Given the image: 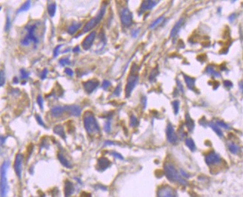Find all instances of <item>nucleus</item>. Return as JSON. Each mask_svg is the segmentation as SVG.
<instances>
[{"label":"nucleus","instance_id":"nucleus-1","mask_svg":"<svg viewBox=\"0 0 243 197\" xmlns=\"http://www.w3.org/2000/svg\"><path fill=\"white\" fill-rule=\"evenodd\" d=\"M164 172L165 177L171 182H178L183 185H186L188 184L187 180L180 175V173L178 172L173 164L166 162L164 165Z\"/></svg>","mask_w":243,"mask_h":197},{"label":"nucleus","instance_id":"nucleus-2","mask_svg":"<svg viewBox=\"0 0 243 197\" xmlns=\"http://www.w3.org/2000/svg\"><path fill=\"white\" fill-rule=\"evenodd\" d=\"M37 23L28 24L25 27V30L27 31V33L24 37L21 39V45L23 46H29L30 44L33 42L34 45V47L37 46V45L39 43V37L37 35Z\"/></svg>","mask_w":243,"mask_h":197},{"label":"nucleus","instance_id":"nucleus-3","mask_svg":"<svg viewBox=\"0 0 243 197\" xmlns=\"http://www.w3.org/2000/svg\"><path fill=\"white\" fill-rule=\"evenodd\" d=\"M84 127L86 132L89 135H93L94 134L99 132V124H98L97 119H96L94 115L91 112H86L85 113L83 117Z\"/></svg>","mask_w":243,"mask_h":197},{"label":"nucleus","instance_id":"nucleus-4","mask_svg":"<svg viewBox=\"0 0 243 197\" xmlns=\"http://www.w3.org/2000/svg\"><path fill=\"white\" fill-rule=\"evenodd\" d=\"M10 162L8 160L5 161L1 166V185H0V195L1 197H7V192H8V184L7 179V173L8 170Z\"/></svg>","mask_w":243,"mask_h":197},{"label":"nucleus","instance_id":"nucleus-5","mask_svg":"<svg viewBox=\"0 0 243 197\" xmlns=\"http://www.w3.org/2000/svg\"><path fill=\"white\" fill-rule=\"evenodd\" d=\"M105 12H106V5H102L101 8L99 9V12L97 14V16L93 18H92L89 22H88L87 23L85 24V27L83 28V33H87V32H89L91 31L93 28H94L97 25L99 22H101V20H102L103 17L105 16Z\"/></svg>","mask_w":243,"mask_h":197},{"label":"nucleus","instance_id":"nucleus-6","mask_svg":"<svg viewBox=\"0 0 243 197\" xmlns=\"http://www.w3.org/2000/svg\"><path fill=\"white\" fill-rule=\"evenodd\" d=\"M136 73L137 72L131 71V74L128 77L127 84L125 86V96L127 98L131 96V93L139 82V75Z\"/></svg>","mask_w":243,"mask_h":197},{"label":"nucleus","instance_id":"nucleus-7","mask_svg":"<svg viewBox=\"0 0 243 197\" xmlns=\"http://www.w3.org/2000/svg\"><path fill=\"white\" fill-rule=\"evenodd\" d=\"M120 20L122 25L125 27H131L133 24V14L128 7H125L120 12Z\"/></svg>","mask_w":243,"mask_h":197},{"label":"nucleus","instance_id":"nucleus-8","mask_svg":"<svg viewBox=\"0 0 243 197\" xmlns=\"http://www.w3.org/2000/svg\"><path fill=\"white\" fill-rule=\"evenodd\" d=\"M24 156L22 153H17L14 160V170L19 179H22V164H23Z\"/></svg>","mask_w":243,"mask_h":197},{"label":"nucleus","instance_id":"nucleus-9","mask_svg":"<svg viewBox=\"0 0 243 197\" xmlns=\"http://www.w3.org/2000/svg\"><path fill=\"white\" fill-rule=\"evenodd\" d=\"M157 197H178L171 187L164 185L160 187L157 192Z\"/></svg>","mask_w":243,"mask_h":197},{"label":"nucleus","instance_id":"nucleus-10","mask_svg":"<svg viewBox=\"0 0 243 197\" xmlns=\"http://www.w3.org/2000/svg\"><path fill=\"white\" fill-rule=\"evenodd\" d=\"M99 85V82L97 79H92L86 81V82H82V85H83L85 90L86 93L89 94H92L98 88Z\"/></svg>","mask_w":243,"mask_h":197},{"label":"nucleus","instance_id":"nucleus-11","mask_svg":"<svg viewBox=\"0 0 243 197\" xmlns=\"http://www.w3.org/2000/svg\"><path fill=\"white\" fill-rule=\"evenodd\" d=\"M166 136L167 141L172 145H176L178 142V137H177L176 132H175L174 128L170 123L167 125Z\"/></svg>","mask_w":243,"mask_h":197},{"label":"nucleus","instance_id":"nucleus-12","mask_svg":"<svg viewBox=\"0 0 243 197\" xmlns=\"http://www.w3.org/2000/svg\"><path fill=\"white\" fill-rule=\"evenodd\" d=\"M221 157L219 155L214 151H211L205 156V162L208 165H214V164H219L221 162Z\"/></svg>","mask_w":243,"mask_h":197},{"label":"nucleus","instance_id":"nucleus-13","mask_svg":"<svg viewBox=\"0 0 243 197\" xmlns=\"http://www.w3.org/2000/svg\"><path fill=\"white\" fill-rule=\"evenodd\" d=\"M96 36H97L96 32L92 31L88 34L87 37L85 38V39L82 42V47L85 50H88L90 49L91 46L93 45L94 40H95L96 39Z\"/></svg>","mask_w":243,"mask_h":197},{"label":"nucleus","instance_id":"nucleus-14","mask_svg":"<svg viewBox=\"0 0 243 197\" xmlns=\"http://www.w3.org/2000/svg\"><path fill=\"white\" fill-rule=\"evenodd\" d=\"M159 2V1H143L139 11V14H142V13L145 12L147 11L151 10Z\"/></svg>","mask_w":243,"mask_h":197},{"label":"nucleus","instance_id":"nucleus-15","mask_svg":"<svg viewBox=\"0 0 243 197\" xmlns=\"http://www.w3.org/2000/svg\"><path fill=\"white\" fill-rule=\"evenodd\" d=\"M111 166V162L106 157H100L97 161V168L99 171H103Z\"/></svg>","mask_w":243,"mask_h":197},{"label":"nucleus","instance_id":"nucleus-16","mask_svg":"<svg viewBox=\"0 0 243 197\" xmlns=\"http://www.w3.org/2000/svg\"><path fill=\"white\" fill-rule=\"evenodd\" d=\"M65 111L68 112L71 116H80L82 113V109L79 105H66L65 106Z\"/></svg>","mask_w":243,"mask_h":197},{"label":"nucleus","instance_id":"nucleus-17","mask_svg":"<svg viewBox=\"0 0 243 197\" xmlns=\"http://www.w3.org/2000/svg\"><path fill=\"white\" fill-rule=\"evenodd\" d=\"M64 192H65V197H70L74 192V185L73 184L68 180H67L65 183L64 187Z\"/></svg>","mask_w":243,"mask_h":197},{"label":"nucleus","instance_id":"nucleus-18","mask_svg":"<svg viewBox=\"0 0 243 197\" xmlns=\"http://www.w3.org/2000/svg\"><path fill=\"white\" fill-rule=\"evenodd\" d=\"M65 111V106L63 107V106H59V105H56L53 107L51 110H50V113L54 117H59L60 116L63 115V113Z\"/></svg>","mask_w":243,"mask_h":197},{"label":"nucleus","instance_id":"nucleus-19","mask_svg":"<svg viewBox=\"0 0 243 197\" xmlns=\"http://www.w3.org/2000/svg\"><path fill=\"white\" fill-rule=\"evenodd\" d=\"M82 22H74V23L70 25L68 28H67V32L70 35H73L76 33L77 31H79V29L82 27Z\"/></svg>","mask_w":243,"mask_h":197},{"label":"nucleus","instance_id":"nucleus-20","mask_svg":"<svg viewBox=\"0 0 243 197\" xmlns=\"http://www.w3.org/2000/svg\"><path fill=\"white\" fill-rule=\"evenodd\" d=\"M183 22H184V20L182 18V19H180V20H179L176 24H175V25L174 26V28H172V30H171V38L174 37L175 36H176V34L179 33V31H180V28H181V27H182Z\"/></svg>","mask_w":243,"mask_h":197},{"label":"nucleus","instance_id":"nucleus-21","mask_svg":"<svg viewBox=\"0 0 243 197\" xmlns=\"http://www.w3.org/2000/svg\"><path fill=\"white\" fill-rule=\"evenodd\" d=\"M57 157H58V160H59V161L60 162V163L63 164L64 167H65V168H72V165H71V162L67 160L66 157L64 156L63 153H58Z\"/></svg>","mask_w":243,"mask_h":197},{"label":"nucleus","instance_id":"nucleus-22","mask_svg":"<svg viewBox=\"0 0 243 197\" xmlns=\"http://www.w3.org/2000/svg\"><path fill=\"white\" fill-rule=\"evenodd\" d=\"M53 130H54V134H56V135L59 136L60 137H62L63 139H65V138H66V135H65V129H64L63 125H56L55 127H54Z\"/></svg>","mask_w":243,"mask_h":197},{"label":"nucleus","instance_id":"nucleus-23","mask_svg":"<svg viewBox=\"0 0 243 197\" xmlns=\"http://www.w3.org/2000/svg\"><path fill=\"white\" fill-rule=\"evenodd\" d=\"M184 79L188 88L190 90H193L195 88L196 79L194 78H191V77H188L187 75H184Z\"/></svg>","mask_w":243,"mask_h":197},{"label":"nucleus","instance_id":"nucleus-24","mask_svg":"<svg viewBox=\"0 0 243 197\" xmlns=\"http://www.w3.org/2000/svg\"><path fill=\"white\" fill-rule=\"evenodd\" d=\"M185 125L190 132L193 131V128H194V122L188 113L185 115Z\"/></svg>","mask_w":243,"mask_h":197},{"label":"nucleus","instance_id":"nucleus-25","mask_svg":"<svg viewBox=\"0 0 243 197\" xmlns=\"http://www.w3.org/2000/svg\"><path fill=\"white\" fill-rule=\"evenodd\" d=\"M228 147L230 152L233 154H238L240 151V146L234 142H229L228 144Z\"/></svg>","mask_w":243,"mask_h":197},{"label":"nucleus","instance_id":"nucleus-26","mask_svg":"<svg viewBox=\"0 0 243 197\" xmlns=\"http://www.w3.org/2000/svg\"><path fill=\"white\" fill-rule=\"evenodd\" d=\"M208 126L210 127V128H211L213 130H214V131L219 136V137H221V138L223 137V133H222L221 129L219 128V127L218 126L215 122H209Z\"/></svg>","mask_w":243,"mask_h":197},{"label":"nucleus","instance_id":"nucleus-27","mask_svg":"<svg viewBox=\"0 0 243 197\" xmlns=\"http://www.w3.org/2000/svg\"><path fill=\"white\" fill-rule=\"evenodd\" d=\"M47 10H48V15L50 17H54L55 16L56 11V4L55 2H51L50 4H48V7H47Z\"/></svg>","mask_w":243,"mask_h":197},{"label":"nucleus","instance_id":"nucleus-28","mask_svg":"<svg viewBox=\"0 0 243 197\" xmlns=\"http://www.w3.org/2000/svg\"><path fill=\"white\" fill-rule=\"evenodd\" d=\"M206 73H208L209 75L213 76V77H221V75H220V73H219V72L215 71V69H214V68L210 65H208V67L206 68Z\"/></svg>","mask_w":243,"mask_h":197},{"label":"nucleus","instance_id":"nucleus-29","mask_svg":"<svg viewBox=\"0 0 243 197\" xmlns=\"http://www.w3.org/2000/svg\"><path fill=\"white\" fill-rule=\"evenodd\" d=\"M31 1H26L25 2H24L23 5L19 8V10H17V11H16V14H20V13L24 12V11H27L29 10L30 7H31Z\"/></svg>","mask_w":243,"mask_h":197},{"label":"nucleus","instance_id":"nucleus-30","mask_svg":"<svg viewBox=\"0 0 243 197\" xmlns=\"http://www.w3.org/2000/svg\"><path fill=\"white\" fill-rule=\"evenodd\" d=\"M185 145L191 151H194L196 150V145L193 140L191 138H186Z\"/></svg>","mask_w":243,"mask_h":197},{"label":"nucleus","instance_id":"nucleus-31","mask_svg":"<svg viewBox=\"0 0 243 197\" xmlns=\"http://www.w3.org/2000/svg\"><path fill=\"white\" fill-rule=\"evenodd\" d=\"M164 19H165V16H159V18L156 19V20H154V22L150 24V26H149L150 29H154V28L157 27V26L159 25V24L164 20Z\"/></svg>","mask_w":243,"mask_h":197},{"label":"nucleus","instance_id":"nucleus-32","mask_svg":"<svg viewBox=\"0 0 243 197\" xmlns=\"http://www.w3.org/2000/svg\"><path fill=\"white\" fill-rule=\"evenodd\" d=\"M159 74V71H158V68H155L152 70L150 72L149 76V81L150 82H154L155 80L156 77H157V75Z\"/></svg>","mask_w":243,"mask_h":197},{"label":"nucleus","instance_id":"nucleus-33","mask_svg":"<svg viewBox=\"0 0 243 197\" xmlns=\"http://www.w3.org/2000/svg\"><path fill=\"white\" fill-rule=\"evenodd\" d=\"M139 125V120L137 117L135 116L134 115H132L131 116V119H130V126L133 127V128H135Z\"/></svg>","mask_w":243,"mask_h":197},{"label":"nucleus","instance_id":"nucleus-34","mask_svg":"<svg viewBox=\"0 0 243 197\" xmlns=\"http://www.w3.org/2000/svg\"><path fill=\"white\" fill-rule=\"evenodd\" d=\"M59 63L61 66L65 67V66H66V65H71V61H70L68 57H63V58L60 59L59 61Z\"/></svg>","mask_w":243,"mask_h":197},{"label":"nucleus","instance_id":"nucleus-35","mask_svg":"<svg viewBox=\"0 0 243 197\" xmlns=\"http://www.w3.org/2000/svg\"><path fill=\"white\" fill-rule=\"evenodd\" d=\"M30 76V73L26 71L25 69L24 68H22L20 69V77H21V79H23V80H26Z\"/></svg>","mask_w":243,"mask_h":197},{"label":"nucleus","instance_id":"nucleus-36","mask_svg":"<svg viewBox=\"0 0 243 197\" xmlns=\"http://www.w3.org/2000/svg\"><path fill=\"white\" fill-rule=\"evenodd\" d=\"M172 105L173 107H174V111L175 113V114H177L179 113V111H180V102L178 100H175L172 102Z\"/></svg>","mask_w":243,"mask_h":197},{"label":"nucleus","instance_id":"nucleus-37","mask_svg":"<svg viewBox=\"0 0 243 197\" xmlns=\"http://www.w3.org/2000/svg\"><path fill=\"white\" fill-rule=\"evenodd\" d=\"M104 130L106 133H110L111 130V119H108L105 123Z\"/></svg>","mask_w":243,"mask_h":197},{"label":"nucleus","instance_id":"nucleus-38","mask_svg":"<svg viewBox=\"0 0 243 197\" xmlns=\"http://www.w3.org/2000/svg\"><path fill=\"white\" fill-rule=\"evenodd\" d=\"M215 123H216V124L217 125L219 126V127H221V128H225V129H227V130L231 129V128H230V126L226 124V123H225V122H224L223 121L217 120Z\"/></svg>","mask_w":243,"mask_h":197},{"label":"nucleus","instance_id":"nucleus-39","mask_svg":"<svg viewBox=\"0 0 243 197\" xmlns=\"http://www.w3.org/2000/svg\"><path fill=\"white\" fill-rule=\"evenodd\" d=\"M35 118H36V120H37V123H38L39 125H41V126H42V127H44V128H45V124L44 121L42 120V118L40 116H39V114H37V113H36V114H35Z\"/></svg>","mask_w":243,"mask_h":197},{"label":"nucleus","instance_id":"nucleus-40","mask_svg":"<svg viewBox=\"0 0 243 197\" xmlns=\"http://www.w3.org/2000/svg\"><path fill=\"white\" fill-rule=\"evenodd\" d=\"M63 45H59L56 47L54 49V52H53V54H54V58H56L58 56V55L59 54V51L60 49H61L62 47H63Z\"/></svg>","mask_w":243,"mask_h":197},{"label":"nucleus","instance_id":"nucleus-41","mask_svg":"<svg viewBox=\"0 0 243 197\" xmlns=\"http://www.w3.org/2000/svg\"><path fill=\"white\" fill-rule=\"evenodd\" d=\"M5 83V76L4 71L2 70L1 72H0V86L3 87Z\"/></svg>","mask_w":243,"mask_h":197},{"label":"nucleus","instance_id":"nucleus-42","mask_svg":"<svg viewBox=\"0 0 243 197\" xmlns=\"http://www.w3.org/2000/svg\"><path fill=\"white\" fill-rule=\"evenodd\" d=\"M11 26V21L10 16H7L6 18V23H5V31H8L10 30Z\"/></svg>","mask_w":243,"mask_h":197},{"label":"nucleus","instance_id":"nucleus-43","mask_svg":"<svg viewBox=\"0 0 243 197\" xmlns=\"http://www.w3.org/2000/svg\"><path fill=\"white\" fill-rule=\"evenodd\" d=\"M111 83L110 81L104 80L102 82V88L104 89V90H108V89L111 87Z\"/></svg>","mask_w":243,"mask_h":197},{"label":"nucleus","instance_id":"nucleus-44","mask_svg":"<svg viewBox=\"0 0 243 197\" xmlns=\"http://www.w3.org/2000/svg\"><path fill=\"white\" fill-rule=\"evenodd\" d=\"M37 104H38L40 109L43 111V107H44V105H43V98L42 97V96L39 95L37 96Z\"/></svg>","mask_w":243,"mask_h":197},{"label":"nucleus","instance_id":"nucleus-45","mask_svg":"<svg viewBox=\"0 0 243 197\" xmlns=\"http://www.w3.org/2000/svg\"><path fill=\"white\" fill-rule=\"evenodd\" d=\"M121 87H122L121 84H119L116 87V88H115L114 92V96H119L120 95V94H121Z\"/></svg>","mask_w":243,"mask_h":197},{"label":"nucleus","instance_id":"nucleus-46","mask_svg":"<svg viewBox=\"0 0 243 197\" xmlns=\"http://www.w3.org/2000/svg\"><path fill=\"white\" fill-rule=\"evenodd\" d=\"M111 154L112 155V156H114V157H116V158L119 159V160H124L123 156H122V155L120 154V153H119L117 152H115V151H113V152L111 153Z\"/></svg>","mask_w":243,"mask_h":197},{"label":"nucleus","instance_id":"nucleus-47","mask_svg":"<svg viewBox=\"0 0 243 197\" xmlns=\"http://www.w3.org/2000/svg\"><path fill=\"white\" fill-rule=\"evenodd\" d=\"M48 69H47V68H45V69L42 71V73H41V77H40L41 79H42V80H44V79H46L47 75H48Z\"/></svg>","mask_w":243,"mask_h":197},{"label":"nucleus","instance_id":"nucleus-48","mask_svg":"<svg viewBox=\"0 0 243 197\" xmlns=\"http://www.w3.org/2000/svg\"><path fill=\"white\" fill-rule=\"evenodd\" d=\"M65 73H66L67 76H69V77H73V74H74V73H73V71L71 69V68H65Z\"/></svg>","mask_w":243,"mask_h":197},{"label":"nucleus","instance_id":"nucleus-49","mask_svg":"<svg viewBox=\"0 0 243 197\" xmlns=\"http://www.w3.org/2000/svg\"><path fill=\"white\" fill-rule=\"evenodd\" d=\"M139 31H140V29H139V28L133 30L132 32H131V35H132V37H134V38L137 37V36H138V34L139 33Z\"/></svg>","mask_w":243,"mask_h":197},{"label":"nucleus","instance_id":"nucleus-50","mask_svg":"<svg viewBox=\"0 0 243 197\" xmlns=\"http://www.w3.org/2000/svg\"><path fill=\"white\" fill-rule=\"evenodd\" d=\"M180 175L182 176V177L186 178V179H187V178H189V177H190V175H189V174L186 173L185 171H184V170H182V169H181V170H180Z\"/></svg>","mask_w":243,"mask_h":197},{"label":"nucleus","instance_id":"nucleus-51","mask_svg":"<svg viewBox=\"0 0 243 197\" xmlns=\"http://www.w3.org/2000/svg\"><path fill=\"white\" fill-rule=\"evenodd\" d=\"M224 85H225V86L227 87V88H231V87L233 86V83L229 80L224 81Z\"/></svg>","mask_w":243,"mask_h":197},{"label":"nucleus","instance_id":"nucleus-52","mask_svg":"<svg viewBox=\"0 0 243 197\" xmlns=\"http://www.w3.org/2000/svg\"><path fill=\"white\" fill-rule=\"evenodd\" d=\"M177 85H178V88L179 90H180L182 93H184V88H183V86H182V84H181L180 82H179L178 80H177Z\"/></svg>","mask_w":243,"mask_h":197},{"label":"nucleus","instance_id":"nucleus-53","mask_svg":"<svg viewBox=\"0 0 243 197\" xmlns=\"http://www.w3.org/2000/svg\"><path fill=\"white\" fill-rule=\"evenodd\" d=\"M0 139H1V145L2 146L4 144H5V140H6V138L3 137V136H1Z\"/></svg>","mask_w":243,"mask_h":197},{"label":"nucleus","instance_id":"nucleus-54","mask_svg":"<svg viewBox=\"0 0 243 197\" xmlns=\"http://www.w3.org/2000/svg\"><path fill=\"white\" fill-rule=\"evenodd\" d=\"M73 53L80 52V47H79V46H76V47H75L74 49H73Z\"/></svg>","mask_w":243,"mask_h":197},{"label":"nucleus","instance_id":"nucleus-55","mask_svg":"<svg viewBox=\"0 0 243 197\" xmlns=\"http://www.w3.org/2000/svg\"><path fill=\"white\" fill-rule=\"evenodd\" d=\"M13 82L14 83V84H18L19 83V79L17 77H14V79H13Z\"/></svg>","mask_w":243,"mask_h":197},{"label":"nucleus","instance_id":"nucleus-56","mask_svg":"<svg viewBox=\"0 0 243 197\" xmlns=\"http://www.w3.org/2000/svg\"><path fill=\"white\" fill-rule=\"evenodd\" d=\"M235 16H236V15H235V14L231 15V16H229V20H230V21H231V22H232V21L235 19Z\"/></svg>","mask_w":243,"mask_h":197},{"label":"nucleus","instance_id":"nucleus-57","mask_svg":"<svg viewBox=\"0 0 243 197\" xmlns=\"http://www.w3.org/2000/svg\"><path fill=\"white\" fill-rule=\"evenodd\" d=\"M240 88L241 91L243 93V82H241L240 84Z\"/></svg>","mask_w":243,"mask_h":197}]
</instances>
